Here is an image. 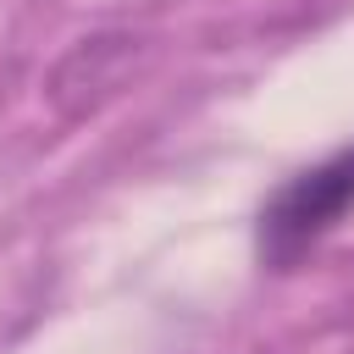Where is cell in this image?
I'll return each mask as SVG.
<instances>
[{
	"instance_id": "cell-1",
	"label": "cell",
	"mask_w": 354,
	"mask_h": 354,
	"mask_svg": "<svg viewBox=\"0 0 354 354\" xmlns=\"http://www.w3.org/2000/svg\"><path fill=\"white\" fill-rule=\"evenodd\" d=\"M354 210V144L293 171L266 205H260V221H254V249L271 271H293L315 243H326L343 216Z\"/></svg>"
},
{
	"instance_id": "cell-2",
	"label": "cell",
	"mask_w": 354,
	"mask_h": 354,
	"mask_svg": "<svg viewBox=\"0 0 354 354\" xmlns=\"http://www.w3.org/2000/svg\"><path fill=\"white\" fill-rule=\"evenodd\" d=\"M138 44H144V39H133V33H94V39H83V44L55 66L50 100H55L66 116H88L94 105H105L111 94H122Z\"/></svg>"
}]
</instances>
